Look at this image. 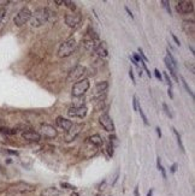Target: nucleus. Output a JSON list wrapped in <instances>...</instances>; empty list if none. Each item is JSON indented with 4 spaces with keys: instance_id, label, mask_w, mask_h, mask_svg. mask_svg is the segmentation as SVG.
Returning <instances> with one entry per match:
<instances>
[{
    "instance_id": "obj_28",
    "label": "nucleus",
    "mask_w": 195,
    "mask_h": 196,
    "mask_svg": "<svg viewBox=\"0 0 195 196\" xmlns=\"http://www.w3.org/2000/svg\"><path fill=\"white\" fill-rule=\"evenodd\" d=\"M110 143L114 147V146H118V145H119V141H118V138H117L116 136L112 135V136H110Z\"/></svg>"
},
{
    "instance_id": "obj_18",
    "label": "nucleus",
    "mask_w": 195,
    "mask_h": 196,
    "mask_svg": "<svg viewBox=\"0 0 195 196\" xmlns=\"http://www.w3.org/2000/svg\"><path fill=\"white\" fill-rule=\"evenodd\" d=\"M183 27H184L185 32L188 34H194V22L193 21L192 22H184Z\"/></svg>"
},
{
    "instance_id": "obj_23",
    "label": "nucleus",
    "mask_w": 195,
    "mask_h": 196,
    "mask_svg": "<svg viewBox=\"0 0 195 196\" xmlns=\"http://www.w3.org/2000/svg\"><path fill=\"white\" fill-rule=\"evenodd\" d=\"M106 152H107V155L110 156V158H112L113 156V154H114V147L109 142L107 143V146H106Z\"/></svg>"
},
{
    "instance_id": "obj_21",
    "label": "nucleus",
    "mask_w": 195,
    "mask_h": 196,
    "mask_svg": "<svg viewBox=\"0 0 195 196\" xmlns=\"http://www.w3.org/2000/svg\"><path fill=\"white\" fill-rule=\"evenodd\" d=\"M174 130V134L176 135V138H177V143H178L179 146V149L183 152V153H185V149H184V146H183V143H182V140H181V136H179L178 131L176 130V129H172Z\"/></svg>"
},
{
    "instance_id": "obj_19",
    "label": "nucleus",
    "mask_w": 195,
    "mask_h": 196,
    "mask_svg": "<svg viewBox=\"0 0 195 196\" xmlns=\"http://www.w3.org/2000/svg\"><path fill=\"white\" fill-rule=\"evenodd\" d=\"M107 87H109V83H107V82H99L97 84V92L102 93V92H105V90L107 89Z\"/></svg>"
},
{
    "instance_id": "obj_41",
    "label": "nucleus",
    "mask_w": 195,
    "mask_h": 196,
    "mask_svg": "<svg viewBox=\"0 0 195 196\" xmlns=\"http://www.w3.org/2000/svg\"><path fill=\"white\" fill-rule=\"evenodd\" d=\"M176 171H177V164H174V165L171 166V172H172V173H175Z\"/></svg>"
},
{
    "instance_id": "obj_40",
    "label": "nucleus",
    "mask_w": 195,
    "mask_h": 196,
    "mask_svg": "<svg viewBox=\"0 0 195 196\" xmlns=\"http://www.w3.org/2000/svg\"><path fill=\"white\" fill-rule=\"evenodd\" d=\"M171 36H172V39H174V41H175V42H176V45H181V42H179V40L178 39H177V37H176V35H175V34H171Z\"/></svg>"
},
{
    "instance_id": "obj_9",
    "label": "nucleus",
    "mask_w": 195,
    "mask_h": 196,
    "mask_svg": "<svg viewBox=\"0 0 195 196\" xmlns=\"http://www.w3.org/2000/svg\"><path fill=\"white\" fill-rule=\"evenodd\" d=\"M82 17L80 13H71V15H66L65 16V23L69 25V27H71V28H74V27H76L80 22H81Z\"/></svg>"
},
{
    "instance_id": "obj_42",
    "label": "nucleus",
    "mask_w": 195,
    "mask_h": 196,
    "mask_svg": "<svg viewBox=\"0 0 195 196\" xmlns=\"http://www.w3.org/2000/svg\"><path fill=\"white\" fill-rule=\"evenodd\" d=\"M167 94H169V96L172 99L174 98V94H172V88H169V90H167Z\"/></svg>"
},
{
    "instance_id": "obj_4",
    "label": "nucleus",
    "mask_w": 195,
    "mask_h": 196,
    "mask_svg": "<svg viewBox=\"0 0 195 196\" xmlns=\"http://www.w3.org/2000/svg\"><path fill=\"white\" fill-rule=\"evenodd\" d=\"M30 17H32V11L28 7H23L15 17V24L17 27H22L28 21H30Z\"/></svg>"
},
{
    "instance_id": "obj_35",
    "label": "nucleus",
    "mask_w": 195,
    "mask_h": 196,
    "mask_svg": "<svg viewBox=\"0 0 195 196\" xmlns=\"http://www.w3.org/2000/svg\"><path fill=\"white\" fill-rule=\"evenodd\" d=\"M141 63H142V66H143V69H145V71L147 72V75H148V77H152V74H151V71L148 70V67H147L146 63L143 62V60H141Z\"/></svg>"
},
{
    "instance_id": "obj_17",
    "label": "nucleus",
    "mask_w": 195,
    "mask_h": 196,
    "mask_svg": "<svg viewBox=\"0 0 195 196\" xmlns=\"http://www.w3.org/2000/svg\"><path fill=\"white\" fill-rule=\"evenodd\" d=\"M83 43H84V47L88 49V51H94V49L97 48L95 41H94V40H92V39H86Z\"/></svg>"
},
{
    "instance_id": "obj_43",
    "label": "nucleus",
    "mask_w": 195,
    "mask_h": 196,
    "mask_svg": "<svg viewBox=\"0 0 195 196\" xmlns=\"http://www.w3.org/2000/svg\"><path fill=\"white\" fill-rule=\"evenodd\" d=\"M134 195H135V196H140V195H139V187H136V188H135V190H134Z\"/></svg>"
},
{
    "instance_id": "obj_12",
    "label": "nucleus",
    "mask_w": 195,
    "mask_h": 196,
    "mask_svg": "<svg viewBox=\"0 0 195 196\" xmlns=\"http://www.w3.org/2000/svg\"><path fill=\"white\" fill-rule=\"evenodd\" d=\"M57 125L62 129H64L65 131H70L71 128L74 126V123L66 118H63V117H58L57 118Z\"/></svg>"
},
{
    "instance_id": "obj_31",
    "label": "nucleus",
    "mask_w": 195,
    "mask_h": 196,
    "mask_svg": "<svg viewBox=\"0 0 195 196\" xmlns=\"http://www.w3.org/2000/svg\"><path fill=\"white\" fill-rule=\"evenodd\" d=\"M139 112H140V115H141V117H142V120H143V123L146 124V125H148V119H147L146 115L143 113V111H142V108L140 107V110H139Z\"/></svg>"
},
{
    "instance_id": "obj_11",
    "label": "nucleus",
    "mask_w": 195,
    "mask_h": 196,
    "mask_svg": "<svg viewBox=\"0 0 195 196\" xmlns=\"http://www.w3.org/2000/svg\"><path fill=\"white\" fill-rule=\"evenodd\" d=\"M35 188L30 185V184H27V183H17L16 185L11 187V190H15L17 193H29L32 191Z\"/></svg>"
},
{
    "instance_id": "obj_39",
    "label": "nucleus",
    "mask_w": 195,
    "mask_h": 196,
    "mask_svg": "<svg viewBox=\"0 0 195 196\" xmlns=\"http://www.w3.org/2000/svg\"><path fill=\"white\" fill-rule=\"evenodd\" d=\"M129 76H130V78H131V81L135 83V77H134V71H132V69H130L129 70Z\"/></svg>"
},
{
    "instance_id": "obj_2",
    "label": "nucleus",
    "mask_w": 195,
    "mask_h": 196,
    "mask_svg": "<svg viewBox=\"0 0 195 196\" xmlns=\"http://www.w3.org/2000/svg\"><path fill=\"white\" fill-rule=\"evenodd\" d=\"M76 46H77V42L75 39H69L66 40L65 42H63L60 45V47L58 49V55L60 58H65V57H69L74 53V51L76 49Z\"/></svg>"
},
{
    "instance_id": "obj_27",
    "label": "nucleus",
    "mask_w": 195,
    "mask_h": 196,
    "mask_svg": "<svg viewBox=\"0 0 195 196\" xmlns=\"http://www.w3.org/2000/svg\"><path fill=\"white\" fill-rule=\"evenodd\" d=\"M60 187L62 188H64V189H70V190H75L76 189V187L75 185H71V184H69V183H60Z\"/></svg>"
},
{
    "instance_id": "obj_15",
    "label": "nucleus",
    "mask_w": 195,
    "mask_h": 196,
    "mask_svg": "<svg viewBox=\"0 0 195 196\" xmlns=\"http://www.w3.org/2000/svg\"><path fill=\"white\" fill-rule=\"evenodd\" d=\"M164 62H165V65H166V67L169 69V71H170V74L172 75V77H174V80H175V81H178V77H177V75H176V69H175V67H174V65L171 64V62H170V59H169V58L166 57Z\"/></svg>"
},
{
    "instance_id": "obj_20",
    "label": "nucleus",
    "mask_w": 195,
    "mask_h": 196,
    "mask_svg": "<svg viewBox=\"0 0 195 196\" xmlns=\"http://www.w3.org/2000/svg\"><path fill=\"white\" fill-rule=\"evenodd\" d=\"M59 194V191L57 190V189H54V188H48L47 190H45L44 193H42V195L44 196H55Z\"/></svg>"
},
{
    "instance_id": "obj_34",
    "label": "nucleus",
    "mask_w": 195,
    "mask_h": 196,
    "mask_svg": "<svg viewBox=\"0 0 195 196\" xmlns=\"http://www.w3.org/2000/svg\"><path fill=\"white\" fill-rule=\"evenodd\" d=\"M154 76L157 77V80L162 81V74H160V71L158 69H154Z\"/></svg>"
},
{
    "instance_id": "obj_46",
    "label": "nucleus",
    "mask_w": 195,
    "mask_h": 196,
    "mask_svg": "<svg viewBox=\"0 0 195 196\" xmlns=\"http://www.w3.org/2000/svg\"><path fill=\"white\" fill-rule=\"evenodd\" d=\"M147 196H153V189H151V190L148 191V194H147Z\"/></svg>"
},
{
    "instance_id": "obj_22",
    "label": "nucleus",
    "mask_w": 195,
    "mask_h": 196,
    "mask_svg": "<svg viewBox=\"0 0 195 196\" xmlns=\"http://www.w3.org/2000/svg\"><path fill=\"white\" fill-rule=\"evenodd\" d=\"M0 132L1 134H6V135H15L17 132V130L15 129H9V128H4V126H1L0 128Z\"/></svg>"
},
{
    "instance_id": "obj_24",
    "label": "nucleus",
    "mask_w": 195,
    "mask_h": 196,
    "mask_svg": "<svg viewBox=\"0 0 195 196\" xmlns=\"http://www.w3.org/2000/svg\"><path fill=\"white\" fill-rule=\"evenodd\" d=\"M157 165H158V170L162 172V178H164V179H166V172H165V168L162 167V165L160 164V158H158V163H157Z\"/></svg>"
},
{
    "instance_id": "obj_33",
    "label": "nucleus",
    "mask_w": 195,
    "mask_h": 196,
    "mask_svg": "<svg viewBox=\"0 0 195 196\" xmlns=\"http://www.w3.org/2000/svg\"><path fill=\"white\" fill-rule=\"evenodd\" d=\"M164 76H165V80L167 82V84H169V88H172V82L170 80V77H169V75H167V72H164Z\"/></svg>"
},
{
    "instance_id": "obj_36",
    "label": "nucleus",
    "mask_w": 195,
    "mask_h": 196,
    "mask_svg": "<svg viewBox=\"0 0 195 196\" xmlns=\"http://www.w3.org/2000/svg\"><path fill=\"white\" fill-rule=\"evenodd\" d=\"M139 53L141 54V57H142L143 62H148V58H147L146 55H145V53H143V51H142V48H139Z\"/></svg>"
},
{
    "instance_id": "obj_38",
    "label": "nucleus",
    "mask_w": 195,
    "mask_h": 196,
    "mask_svg": "<svg viewBox=\"0 0 195 196\" xmlns=\"http://www.w3.org/2000/svg\"><path fill=\"white\" fill-rule=\"evenodd\" d=\"M132 102H134V110L137 111V98L136 96L132 98Z\"/></svg>"
},
{
    "instance_id": "obj_10",
    "label": "nucleus",
    "mask_w": 195,
    "mask_h": 196,
    "mask_svg": "<svg viewBox=\"0 0 195 196\" xmlns=\"http://www.w3.org/2000/svg\"><path fill=\"white\" fill-rule=\"evenodd\" d=\"M41 131H42L44 136L47 137V138H54L57 136V130L54 129V126H52L49 124H42L41 125Z\"/></svg>"
},
{
    "instance_id": "obj_26",
    "label": "nucleus",
    "mask_w": 195,
    "mask_h": 196,
    "mask_svg": "<svg viewBox=\"0 0 195 196\" xmlns=\"http://www.w3.org/2000/svg\"><path fill=\"white\" fill-rule=\"evenodd\" d=\"M181 81H182V83H183V85H184V88H185V90L192 95V98H194V94H193V92H192V89L189 88V85L187 84V82H185V80L183 78V77H181Z\"/></svg>"
},
{
    "instance_id": "obj_44",
    "label": "nucleus",
    "mask_w": 195,
    "mask_h": 196,
    "mask_svg": "<svg viewBox=\"0 0 195 196\" xmlns=\"http://www.w3.org/2000/svg\"><path fill=\"white\" fill-rule=\"evenodd\" d=\"M125 11L128 12V15H129V16L131 17V18H134V16H132V13H131V11H130V10H129V9H128V7H125Z\"/></svg>"
},
{
    "instance_id": "obj_8",
    "label": "nucleus",
    "mask_w": 195,
    "mask_h": 196,
    "mask_svg": "<svg viewBox=\"0 0 195 196\" xmlns=\"http://www.w3.org/2000/svg\"><path fill=\"white\" fill-rule=\"evenodd\" d=\"M87 107L86 106H74L69 108L67 115L70 117H76V118H84L87 115Z\"/></svg>"
},
{
    "instance_id": "obj_37",
    "label": "nucleus",
    "mask_w": 195,
    "mask_h": 196,
    "mask_svg": "<svg viewBox=\"0 0 195 196\" xmlns=\"http://www.w3.org/2000/svg\"><path fill=\"white\" fill-rule=\"evenodd\" d=\"M140 59H141V58H140V55H139V54H136V53H135V54H132V60H134V62L139 63V62H140Z\"/></svg>"
},
{
    "instance_id": "obj_7",
    "label": "nucleus",
    "mask_w": 195,
    "mask_h": 196,
    "mask_svg": "<svg viewBox=\"0 0 195 196\" xmlns=\"http://www.w3.org/2000/svg\"><path fill=\"white\" fill-rule=\"evenodd\" d=\"M99 122H100V124L102 125V128L106 131H109V132H113L114 131L113 120H112V118L107 115V113H104L102 115H100Z\"/></svg>"
},
{
    "instance_id": "obj_13",
    "label": "nucleus",
    "mask_w": 195,
    "mask_h": 196,
    "mask_svg": "<svg viewBox=\"0 0 195 196\" xmlns=\"http://www.w3.org/2000/svg\"><path fill=\"white\" fill-rule=\"evenodd\" d=\"M22 137H23L24 140L32 141V142H37V141L41 140V135H40L39 132H36V131H32V130L23 132V134H22Z\"/></svg>"
},
{
    "instance_id": "obj_3",
    "label": "nucleus",
    "mask_w": 195,
    "mask_h": 196,
    "mask_svg": "<svg viewBox=\"0 0 195 196\" xmlns=\"http://www.w3.org/2000/svg\"><path fill=\"white\" fill-rule=\"evenodd\" d=\"M90 87V83L87 78L80 80L78 82H76L72 87V95L74 96H82Z\"/></svg>"
},
{
    "instance_id": "obj_16",
    "label": "nucleus",
    "mask_w": 195,
    "mask_h": 196,
    "mask_svg": "<svg viewBox=\"0 0 195 196\" xmlns=\"http://www.w3.org/2000/svg\"><path fill=\"white\" fill-rule=\"evenodd\" d=\"M88 142H90L92 145H94L95 147H99V146H101L102 145V138H101V136L100 135H93V136H90L89 138H88Z\"/></svg>"
},
{
    "instance_id": "obj_30",
    "label": "nucleus",
    "mask_w": 195,
    "mask_h": 196,
    "mask_svg": "<svg viewBox=\"0 0 195 196\" xmlns=\"http://www.w3.org/2000/svg\"><path fill=\"white\" fill-rule=\"evenodd\" d=\"M162 108H164V111H165V113H166L167 117L172 118V113L170 112V110H169V107H167V105H166V104H162Z\"/></svg>"
},
{
    "instance_id": "obj_32",
    "label": "nucleus",
    "mask_w": 195,
    "mask_h": 196,
    "mask_svg": "<svg viewBox=\"0 0 195 196\" xmlns=\"http://www.w3.org/2000/svg\"><path fill=\"white\" fill-rule=\"evenodd\" d=\"M6 16V10L5 9H0V24L2 23V19Z\"/></svg>"
},
{
    "instance_id": "obj_25",
    "label": "nucleus",
    "mask_w": 195,
    "mask_h": 196,
    "mask_svg": "<svg viewBox=\"0 0 195 196\" xmlns=\"http://www.w3.org/2000/svg\"><path fill=\"white\" fill-rule=\"evenodd\" d=\"M63 4H66V6L71 10V11H75L76 10V5H75V2H72V1H69V0H64L63 1Z\"/></svg>"
},
{
    "instance_id": "obj_6",
    "label": "nucleus",
    "mask_w": 195,
    "mask_h": 196,
    "mask_svg": "<svg viewBox=\"0 0 195 196\" xmlns=\"http://www.w3.org/2000/svg\"><path fill=\"white\" fill-rule=\"evenodd\" d=\"M84 71H86V67H83V66H81V65L75 66V67L69 72V76H67V78H66V81L75 82V81H77V80H80L82 76H83Z\"/></svg>"
},
{
    "instance_id": "obj_5",
    "label": "nucleus",
    "mask_w": 195,
    "mask_h": 196,
    "mask_svg": "<svg viewBox=\"0 0 195 196\" xmlns=\"http://www.w3.org/2000/svg\"><path fill=\"white\" fill-rule=\"evenodd\" d=\"M176 10L178 11L179 13H183V15L192 13L194 11V2L193 1L182 0V1H179L178 4L176 5Z\"/></svg>"
},
{
    "instance_id": "obj_29",
    "label": "nucleus",
    "mask_w": 195,
    "mask_h": 196,
    "mask_svg": "<svg viewBox=\"0 0 195 196\" xmlns=\"http://www.w3.org/2000/svg\"><path fill=\"white\" fill-rule=\"evenodd\" d=\"M162 6H164V9H166L167 13H169V15H171V9H170V5H169V2H167L166 0H162Z\"/></svg>"
},
{
    "instance_id": "obj_48",
    "label": "nucleus",
    "mask_w": 195,
    "mask_h": 196,
    "mask_svg": "<svg viewBox=\"0 0 195 196\" xmlns=\"http://www.w3.org/2000/svg\"><path fill=\"white\" fill-rule=\"evenodd\" d=\"M71 196H78V195H77V194H74V193H72V194H71Z\"/></svg>"
},
{
    "instance_id": "obj_14",
    "label": "nucleus",
    "mask_w": 195,
    "mask_h": 196,
    "mask_svg": "<svg viewBox=\"0 0 195 196\" xmlns=\"http://www.w3.org/2000/svg\"><path fill=\"white\" fill-rule=\"evenodd\" d=\"M94 51H95V53H97L98 55L101 57V58L107 57V47H106L105 42H102V43H100L99 46H97V48L94 49Z\"/></svg>"
},
{
    "instance_id": "obj_45",
    "label": "nucleus",
    "mask_w": 195,
    "mask_h": 196,
    "mask_svg": "<svg viewBox=\"0 0 195 196\" xmlns=\"http://www.w3.org/2000/svg\"><path fill=\"white\" fill-rule=\"evenodd\" d=\"M155 130H157V134H158V136H159V137H162V131H160V128H157Z\"/></svg>"
},
{
    "instance_id": "obj_1",
    "label": "nucleus",
    "mask_w": 195,
    "mask_h": 196,
    "mask_svg": "<svg viewBox=\"0 0 195 196\" xmlns=\"http://www.w3.org/2000/svg\"><path fill=\"white\" fill-rule=\"evenodd\" d=\"M52 15L53 13L49 11L48 9H39L34 13H32L30 23H32V27H40V25L45 24V22H47Z\"/></svg>"
},
{
    "instance_id": "obj_47",
    "label": "nucleus",
    "mask_w": 195,
    "mask_h": 196,
    "mask_svg": "<svg viewBox=\"0 0 195 196\" xmlns=\"http://www.w3.org/2000/svg\"><path fill=\"white\" fill-rule=\"evenodd\" d=\"M54 2H55V4H58V5H62V4H63V1H62V0H55Z\"/></svg>"
}]
</instances>
